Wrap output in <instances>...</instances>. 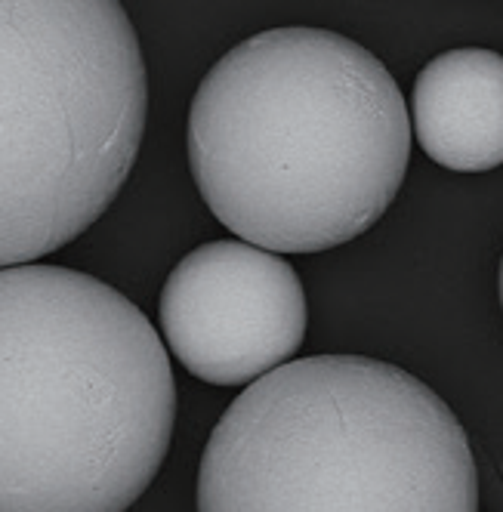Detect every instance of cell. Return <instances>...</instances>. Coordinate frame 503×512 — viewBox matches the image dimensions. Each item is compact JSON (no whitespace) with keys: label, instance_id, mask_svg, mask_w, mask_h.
<instances>
[{"label":"cell","instance_id":"1","mask_svg":"<svg viewBox=\"0 0 503 512\" xmlns=\"http://www.w3.org/2000/svg\"><path fill=\"white\" fill-rule=\"evenodd\" d=\"M411 136V108L371 50L328 28H269L198 84L189 167L241 241L321 253L380 223L405 182Z\"/></svg>","mask_w":503,"mask_h":512},{"label":"cell","instance_id":"2","mask_svg":"<svg viewBox=\"0 0 503 512\" xmlns=\"http://www.w3.org/2000/svg\"><path fill=\"white\" fill-rule=\"evenodd\" d=\"M164 340L93 275H0V512H127L173 438Z\"/></svg>","mask_w":503,"mask_h":512},{"label":"cell","instance_id":"3","mask_svg":"<svg viewBox=\"0 0 503 512\" xmlns=\"http://www.w3.org/2000/svg\"><path fill=\"white\" fill-rule=\"evenodd\" d=\"M198 512H479L470 438L414 374L315 355L250 383L210 432Z\"/></svg>","mask_w":503,"mask_h":512},{"label":"cell","instance_id":"4","mask_svg":"<svg viewBox=\"0 0 503 512\" xmlns=\"http://www.w3.org/2000/svg\"><path fill=\"white\" fill-rule=\"evenodd\" d=\"M146 59L121 0H0V263L81 238L133 170Z\"/></svg>","mask_w":503,"mask_h":512},{"label":"cell","instance_id":"5","mask_svg":"<svg viewBox=\"0 0 503 512\" xmlns=\"http://www.w3.org/2000/svg\"><path fill=\"white\" fill-rule=\"evenodd\" d=\"M170 355L210 386H250L294 361L306 340V290L281 253L247 241H207L161 287Z\"/></svg>","mask_w":503,"mask_h":512},{"label":"cell","instance_id":"6","mask_svg":"<svg viewBox=\"0 0 503 512\" xmlns=\"http://www.w3.org/2000/svg\"><path fill=\"white\" fill-rule=\"evenodd\" d=\"M411 127L429 161L457 173L503 164V56L482 47L429 59L414 81Z\"/></svg>","mask_w":503,"mask_h":512},{"label":"cell","instance_id":"7","mask_svg":"<svg viewBox=\"0 0 503 512\" xmlns=\"http://www.w3.org/2000/svg\"><path fill=\"white\" fill-rule=\"evenodd\" d=\"M497 290H500V309H503V260H500V275H497Z\"/></svg>","mask_w":503,"mask_h":512}]
</instances>
